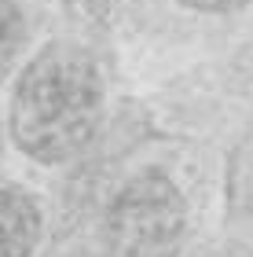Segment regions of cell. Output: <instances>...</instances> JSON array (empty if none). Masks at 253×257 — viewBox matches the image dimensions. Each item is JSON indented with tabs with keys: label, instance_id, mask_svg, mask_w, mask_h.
<instances>
[{
	"label": "cell",
	"instance_id": "6da1fadb",
	"mask_svg": "<svg viewBox=\"0 0 253 257\" xmlns=\"http://www.w3.org/2000/svg\"><path fill=\"white\" fill-rule=\"evenodd\" d=\"M103 107L92 55L77 44H52L22 70L11 96L15 144L37 162H63L88 144Z\"/></svg>",
	"mask_w": 253,
	"mask_h": 257
},
{
	"label": "cell",
	"instance_id": "7a4b0ae2",
	"mask_svg": "<svg viewBox=\"0 0 253 257\" xmlns=\"http://www.w3.org/2000/svg\"><path fill=\"white\" fill-rule=\"evenodd\" d=\"M183 231V202L172 180L143 173L114 198L107 213L110 257H172Z\"/></svg>",
	"mask_w": 253,
	"mask_h": 257
},
{
	"label": "cell",
	"instance_id": "3957f363",
	"mask_svg": "<svg viewBox=\"0 0 253 257\" xmlns=\"http://www.w3.org/2000/svg\"><path fill=\"white\" fill-rule=\"evenodd\" d=\"M37 242V206L22 191L0 188V257H30Z\"/></svg>",
	"mask_w": 253,
	"mask_h": 257
},
{
	"label": "cell",
	"instance_id": "277c9868",
	"mask_svg": "<svg viewBox=\"0 0 253 257\" xmlns=\"http://www.w3.org/2000/svg\"><path fill=\"white\" fill-rule=\"evenodd\" d=\"M187 8H198V11H231L238 4H246V0H183Z\"/></svg>",
	"mask_w": 253,
	"mask_h": 257
}]
</instances>
